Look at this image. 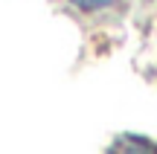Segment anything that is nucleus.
I'll return each mask as SVG.
<instances>
[{"label": "nucleus", "instance_id": "nucleus-1", "mask_svg": "<svg viewBox=\"0 0 157 154\" xmlns=\"http://www.w3.org/2000/svg\"><path fill=\"white\" fill-rule=\"evenodd\" d=\"M73 6H78V9H87V12H93V9H105V6H111L113 0H70Z\"/></svg>", "mask_w": 157, "mask_h": 154}]
</instances>
